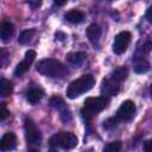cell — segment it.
Here are the masks:
<instances>
[{"label":"cell","instance_id":"6da1fadb","mask_svg":"<svg viewBox=\"0 0 152 152\" xmlns=\"http://www.w3.org/2000/svg\"><path fill=\"white\" fill-rule=\"evenodd\" d=\"M37 71L49 77H63L65 76V74H68L65 66L59 61L53 58H45L38 62Z\"/></svg>","mask_w":152,"mask_h":152},{"label":"cell","instance_id":"7a4b0ae2","mask_svg":"<svg viewBox=\"0 0 152 152\" xmlns=\"http://www.w3.org/2000/svg\"><path fill=\"white\" fill-rule=\"evenodd\" d=\"M94 84H95V80L91 75H83L69 84L66 89V96L69 99H76L81 94L90 90Z\"/></svg>","mask_w":152,"mask_h":152},{"label":"cell","instance_id":"3957f363","mask_svg":"<svg viewBox=\"0 0 152 152\" xmlns=\"http://www.w3.org/2000/svg\"><path fill=\"white\" fill-rule=\"evenodd\" d=\"M107 97L103 96H97V97H88L84 101V107L81 110L82 118L86 121H89L94 115H96L99 112H101L102 109H104V107L107 106Z\"/></svg>","mask_w":152,"mask_h":152},{"label":"cell","instance_id":"277c9868","mask_svg":"<svg viewBox=\"0 0 152 152\" xmlns=\"http://www.w3.org/2000/svg\"><path fill=\"white\" fill-rule=\"evenodd\" d=\"M77 137L70 132H61L50 138L51 147H61L63 150L74 148L77 145Z\"/></svg>","mask_w":152,"mask_h":152},{"label":"cell","instance_id":"5b68a950","mask_svg":"<svg viewBox=\"0 0 152 152\" xmlns=\"http://www.w3.org/2000/svg\"><path fill=\"white\" fill-rule=\"evenodd\" d=\"M24 128H25V138L27 144L30 145H39L42 141V135L40 132L37 129L36 125L31 119H26L24 122Z\"/></svg>","mask_w":152,"mask_h":152},{"label":"cell","instance_id":"8992f818","mask_svg":"<svg viewBox=\"0 0 152 152\" xmlns=\"http://www.w3.org/2000/svg\"><path fill=\"white\" fill-rule=\"evenodd\" d=\"M131 42V33L128 31H122L120 33H118L114 38V43H113V51L116 55H121L124 53Z\"/></svg>","mask_w":152,"mask_h":152},{"label":"cell","instance_id":"52a82bcc","mask_svg":"<svg viewBox=\"0 0 152 152\" xmlns=\"http://www.w3.org/2000/svg\"><path fill=\"white\" fill-rule=\"evenodd\" d=\"M134 114H135V104H134V102L131 101V100H126L119 107V109L116 112V118H118V120L127 121V120H131L134 116Z\"/></svg>","mask_w":152,"mask_h":152},{"label":"cell","instance_id":"ba28073f","mask_svg":"<svg viewBox=\"0 0 152 152\" xmlns=\"http://www.w3.org/2000/svg\"><path fill=\"white\" fill-rule=\"evenodd\" d=\"M17 145V137L13 132H7L6 134L2 135L0 140V148L2 151H10L13 150Z\"/></svg>","mask_w":152,"mask_h":152},{"label":"cell","instance_id":"9c48e42d","mask_svg":"<svg viewBox=\"0 0 152 152\" xmlns=\"http://www.w3.org/2000/svg\"><path fill=\"white\" fill-rule=\"evenodd\" d=\"M13 33H14V26H13V24L10 23V21H4L1 24V27H0V37H1V40L4 43L8 42L12 38Z\"/></svg>","mask_w":152,"mask_h":152},{"label":"cell","instance_id":"30bf717a","mask_svg":"<svg viewBox=\"0 0 152 152\" xmlns=\"http://www.w3.org/2000/svg\"><path fill=\"white\" fill-rule=\"evenodd\" d=\"M43 95H44L43 89H40V88H31L26 94V100L31 104H36L42 100Z\"/></svg>","mask_w":152,"mask_h":152},{"label":"cell","instance_id":"8fae6325","mask_svg":"<svg viewBox=\"0 0 152 152\" xmlns=\"http://www.w3.org/2000/svg\"><path fill=\"white\" fill-rule=\"evenodd\" d=\"M102 91H104L106 95H115L119 91V83L110 80H103L102 82Z\"/></svg>","mask_w":152,"mask_h":152},{"label":"cell","instance_id":"7c38bea8","mask_svg":"<svg viewBox=\"0 0 152 152\" xmlns=\"http://www.w3.org/2000/svg\"><path fill=\"white\" fill-rule=\"evenodd\" d=\"M101 33H102V31H101L100 26L96 25V24H91L87 28V36H88V38H89V40L91 43L97 42L99 38L101 37Z\"/></svg>","mask_w":152,"mask_h":152},{"label":"cell","instance_id":"4fadbf2b","mask_svg":"<svg viewBox=\"0 0 152 152\" xmlns=\"http://www.w3.org/2000/svg\"><path fill=\"white\" fill-rule=\"evenodd\" d=\"M86 57H87V53L86 52L78 51V52H71V53H69L66 58H68V62L69 63H71L74 65H80V64H82L84 62Z\"/></svg>","mask_w":152,"mask_h":152},{"label":"cell","instance_id":"5bb4252c","mask_svg":"<svg viewBox=\"0 0 152 152\" xmlns=\"http://www.w3.org/2000/svg\"><path fill=\"white\" fill-rule=\"evenodd\" d=\"M65 19L72 24H80L83 21L84 19V14L81 12V11H76V10H72V11H69L68 13H65Z\"/></svg>","mask_w":152,"mask_h":152},{"label":"cell","instance_id":"9a60e30c","mask_svg":"<svg viewBox=\"0 0 152 152\" xmlns=\"http://www.w3.org/2000/svg\"><path fill=\"white\" fill-rule=\"evenodd\" d=\"M126 76H127V69L124 68V66H121V68H118V69H115V70L113 71L110 78H112L114 82H116V83L120 84V83L126 78Z\"/></svg>","mask_w":152,"mask_h":152},{"label":"cell","instance_id":"2e32d148","mask_svg":"<svg viewBox=\"0 0 152 152\" xmlns=\"http://www.w3.org/2000/svg\"><path fill=\"white\" fill-rule=\"evenodd\" d=\"M12 89H13L12 83L8 80H6V78L0 80V95L2 97H7L12 93Z\"/></svg>","mask_w":152,"mask_h":152},{"label":"cell","instance_id":"e0dca14e","mask_svg":"<svg viewBox=\"0 0 152 152\" xmlns=\"http://www.w3.org/2000/svg\"><path fill=\"white\" fill-rule=\"evenodd\" d=\"M33 34H34V30H33V28L23 31V32L19 34V38H18L19 44H26V43H28V42L31 40V38L33 37Z\"/></svg>","mask_w":152,"mask_h":152},{"label":"cell","instance_id":"ac0fdd59","mask_svg":"<svg viewBox=\"0 0 152 152\" xmlns=\"http://www.w3.org/2000/svg\"><path fill=\"white\" fill-rule=\"evenodd\" d=\"M148 70H150V63L147 61H145V59H140L134 66V71L137 74H145Z\"/></svg>","mask_w":152,"mask_h":152},{"label":"cell","instance_id":"d6986e66","mask_svg":"<svg viewBox=\"0 0 152 152\" xmlns=\"http://www.w3.org/2000/svg\"><path fill=\"white\" fill-rule=\"evenodd\" d=\"M30 63H27L25 59L23 61V62H20V63H18V65L15 66V69H14V75L15 76H20V75H23V74H25L27 70H28V68H30Z\"/></svg>","mask_w":152,"mask_h":152},{"label":"cell","instance_id":"ffe728a7","mask_svg":"<svg viewBox=\"0 0 152 152\" xmlns=\"http://www.w3.org/2000/svg\"><path fill=\"white\" fill-rule=\"evenodd\" d=\"M50 104H51L53 108H56V109H63L65 103H64V100H63L61 96L55 95V96H52V97L50 99Z\"/></svg>","mask_w":152,"mask_h":152},{"label":"cell","instance_id":"44dd1931","mask_svg":"<svg viewBox=\"0 0 152 152\" xmlns=\"http://www.w3.org/2000/svg\"><path fill=\"white\" fill-rule=\"evenodd\" d=\"M122 145H121V141H113V142H109L104 146L103 151H107V152H119L121 150Z\"/></svg>","mask_w":152,"mask_h":152},{"label":"cell","instance_id":"7402d4cb","mask_svg":"<svg viewBox=\"0 0 152 152\" xmlns=\"http://www.w3.org/2000/svg\"><path fill=\"white\" fill-rule=\"evenodd\" d=\"M36 51L34 50H28V51H26V53H25V61L27 62V63H32L34 59H36Z\"/></svg>","mask_w":152,"mask_h":152},{"label":"cell","instance_id":"603a6c76","mask_svg":"<svg viewBox=\"0 0 152 152\" xmlns=\"http://www.w3.org/2000/svg\"><path fill=\"white\" fill-rule=\"evenodd\" d=\"M8 116H10V110L5 107V103H1V107H0V120L4 121Z\"/></svg>","mask_w":152,"mask_h":152},{"label":"cell","instance_id":"cb8c5ba5","mask_svg":"<svg viewBox=\"0 0 152 152\" xmlns=\"http://www.w3.org/2000/svg\"><path fill=\"white\" fill-rule=\"evenodd\" d=\"M116 122H118V118L116 116L115 118H110V119H108V120H106L103 122V126H104V128H112V127H114L116 125Z\"/></svg>","mask_w":152,"mask_h":152},{"label":"cell","instance_id":"d4e9b609","mask_svg":"<svg viewBox=\"0 0 152 152\" xmlns=\"http://www.w3.org/2000/svg\"><path fill=\"white\" fill-rule=\"evenodd\" d=\"M144 150H145L146 152H152V139L145 141V144H144Z\"/></svg>","mask_w":152,"mask_h":152},{"label":"cell","instance_id":"484cf974","mask_svg":"<svg viewBox=\"0 0 152 152\" xmlns=\"http://www.w3.org/2000/svg\"><path fill=\"white\" fill-rule=\"evenodd\" d=\"M55 37H56L58 40H64V39L66 38V34L63 33V32H61V31H57V32L55 33Z\"/></svg>","mask_w":152,"mask_h":152},{"label":"cell","instance_id":"4316f807","mask_svg":"<svg viewBox=\"0 0 152 152\" xmlns=\"http://www.w3.org/2000/svg\"><path fill=\"white\" fill-rule=\"evenodd\" d=\"M28 4L31 5V7H32V8H37V7H39V6H40V4H42V2H40L39 0H30V1H28Z\"/></svg>","mask_w":152,"mask_h":152},{"label":"cell","instance_id":"83f0119b","mask_svg":"<svg viewBox=\"0 0 152 152\" xmlns=\"http://www.w3.org/2000/svg\"><path fill=\"white\" fill-rule=\"evenodd\" d=\"M146 18H147V20H148L150 23H152V6L147 10V12H146Z\"/></svg>","mask_w":152,"mask_h":152},{"label":"cell","instance_id":"f1b7e54d","mask_svg":"<svg viewBox=\"0 0 152 152\" xmlns=\"http://www.w3.org/2000/svg\"><path fill=\"white\" fill-rule=\"evenodd\" d=\"M66 1L68 0H53V4L57 5V6H63V5L66 4Z\"/></svg>","mask_w":152,"mask_h":152},{"label":"cell","instance_id":"f546056e","mask_svg":"<svg viewBox=\"0 0 152 152\" xmlns=\"http://www.w3.org/2000/svg\"><path fill=\"white\" fill-rule=\"evenodd\" d=\"M150 50H152V42H147V43L145 44V51L148 52Z\"/></svg>","mask_w":152,"mask_h":152},{"label":"cell","instance_id":"4dcf8cb0","mask_svg":"<svg viewBox=\"0 0 152 152\" xmlns=\"http://www.w3.org/2000/svg\"><path fill=\"white\" fill-rule=\"evenodd\" d=\"M150 94H151V96H152V84H151V87H150Z\"/></svg>","mask_w":152,"mask_h":152},{"label":"cell","instance_id":"1f68e13d","mask_svg":"<svg viewBox=\"0 0 152 152\" xmlns=\"http://www.w3.org/2000/svg\"><path fill=\"white\" fill-rule=\"evenodd\" d=\"M110 1H113V0H110Z\"/></svg>","mask_w":152,"mask_h":152}]
</instances>
